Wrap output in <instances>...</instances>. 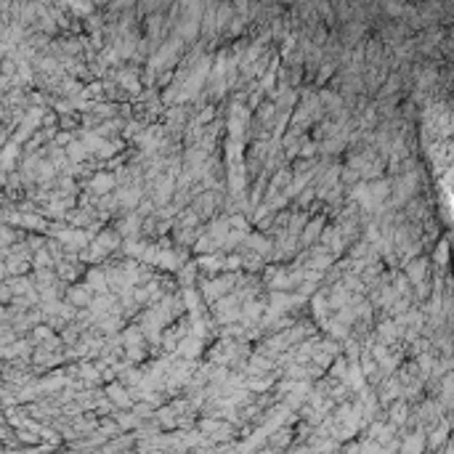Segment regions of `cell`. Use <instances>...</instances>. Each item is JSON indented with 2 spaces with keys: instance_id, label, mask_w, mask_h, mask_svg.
<instances>
[{
  "instance_id": "8992f818",
  "label": "cell",
  "mask_w": 454,
  "mask_h": 454,
  "mask_svg": "<svg viewBox=\"0 0 454 454\" xmlns=\"http://www.w3.org/2000/svg\"><path fill=\"white\" fill-rule=\"evenodd\" d=\"M109 398L114 404H120V406H130V396L122 390V385H112L109 388Z\"/></svg>"
},
{
  "instance_id": "4fadbf2b",
  "label": "cell",
  "mask_w": 454,
  "mask_h": 454,
  "mask_svg": "<svg viewBox=\"0 0 454 454\" xmlns=\"http://www.w3.org/2000/svg\"><path fill=\"white\" fill-rule=\"evenodd\" d=\"M120 428H136L138 425V417H136V412L133 414H120Z\"/></svg>"
},
{
  "instance_id": "5b68a950",
  "label": "cell",
  "mask_w": 454,
  "mask_h": 454,
  "mask_svg": "<svg viewBox=\"0 0 454 454\" xmlns=\"http://www.w3.org/2000/svg\"><path fill=\"white\" fill-rule=\"evenodd\" d=\"M377 335H380V340H393V337L398 335V324L396 321H385V324H380V329H377Z\"/></svg>"
},
{
  "instance_id": "8fae6325",
  "label": "cell",
  "mask_w": 454,
  "mask_h": 454,
  "mask_svg": "<svg viewBox=\"0 0 454 454\" xmlns=\"http://www.w3.org/2000/svg\"><path fill=\"white\" fill-rule=\"evenodd\" d=\"M67 154H69V159H75V162H80V159L85 157V144H69Z\"/></svg>"
},
{
  "instance_id": "3957f363",
  "label": "cell",
  "mask_w": 454,
  "mask_h": 454,
  "mask_svg": "<svg viewBox=\"0 0 454 454\" xmlns=\"http://www.w3.org/2000/svg\"><path fill=\"white\" fill-rule=\"evenodd\" d=\"M96 244H98V247H101L104 252H106V250H114V247L120 244V231H104L101 236H98Z\"/></svg>"
},
{
  "instance_id": "7a4b0ae2",
  "label": "cell",
  "mask_w": 454,
  "mask_h": 454,
  "mask_svg": "<svg viewBox=\"0 0 454 454\" xmlns=\"http://www.w3.org/2000/svg\"><path fill=\"white\" fill-rule=\"evenodd\" d=\"M114 183H117V178H114V175H106V173H101V175H96V178H93V183H90V189H93L96 194H104V191L114 189Z\"/></svg>"
},
{
  "instance_id": "9c48e42d",
  "label": "cell",
  "mask_w": 454,
  "mask_h": 454,
  "mask_svg": "<svg viewBox=\"0 0 454 454\" xmlns=\"http://www.w3.org/2000/svg\"><path fill=\"white\" fill-rule=\"evenodd\" d=\"M268 369H271V361L260 359V356H255V359H252V364H250V372H255V375H266Z\"/></svg>"
},
{
  "instance_id": "5bb4252c",
  "label": "cell",
  "mask_w": 454,
  "mask_h": 454,
  "mask_svg": "<svg viewBox=\"0 0 454 454\" xmlns=\"http://www.w3.org/2000/svg\"><path fill=\"white\" fill-rule=\"evenodd\" d=\"M215 239H210V236H205V239H197V250H202V252H215V244H213Z\"/></svg>"
},
{
  "instance_id": "9a60e30c",
  "label": "cell",
  "mask_w": 454,
  "mask_h": 454,
  "mask_svg": "<svg viewBox=\"0 0 454 454\" xmlns=\"http://www.w3.org/2000/svg\"><path fill=\"white\" fill-rule=\"evenodd\" d=\"M412 449H414V452H420V449H422V433H417V438H414V441L409 438V441L404 444V452H412Z\"/></svg>"
},
{
  "instance_id": "52a82bcc",
  "label": "cell",
  "mask_w": 454,
  "mask_h": 454,
  "mask_svg": "<svg viewBox=\"0 0 454 454\" xmlns=\"http://www.w3.org/2000/svg\"><path fill=\"white\" fill-rule=\"evenodd\" d=\"M321 234V221H313L308 228H305L303 231V236H300V239H303V244H311L313 239H316V236Z\"/></svg>"
},
{
  "instance_id": "7c38bea8",
  "label": "cell",
  "mask_w": 454,
  "mask_h": 454,
  "mask_svg": "<svg viewBox=\"0 0 454 454\" xmlns=\"http://www.w3.org/2000/svg\"><path fill=\"white\" fill-rule=\"evenodd\" d=\"M197 345H199V340H197V337H191V340H186L178 351H181L186 359H191V356H197Z\"/></svg>"
},
{
  "instance_id": "ba28073f",
  "label": "cell",
  "mask_w": 454,
  "mask_h": 454,
  "mask_svg": "<svg viewBox=\"0 0 454 454\" xmlns=\"http://www.w3.org/2000/svg\"><path fill=\"white\" fill-rule=\"evenodd\" d=\"M69 300H72L75 305H88L90 303V292L82 290V287L80 290H72V292H69Z\"/></svg>"
},
{
  "instance_id": "e0dca14e",
  "label": "cell",
  "mask_w": 454,
  "mask_h": 454,
  "mask_svg": "<svg viewBox=\"0 0 454 454\" xmlns=\"http://www.w3.org/2000/svg\"><path fill=\"white\" fill-rule=\"evenodd\" d=\"M0 274H3V266H0Z\"/></svg>"
},
{
  "instance_id": "277c9868",
  "label": "cell",
  "mask_w": 454,
  "mask_h": 454,
  "mask_svg": "<svg viewBox=\"0 0 454 454\" xmlns=\"http://www.w3.org/2000/svg\"><path fill=\"white\" fill-rule=\"evenodd\" d=\"M88 287L98 290V292H106V276L101 271H90L88 274Z\"/></svg>"
},
{
  "instance_id": "2e32d148",
  "label": "cell",
  "mask_w": 454,
  "mask_h": 454,
  "mask_svg": "<svg viewBox=\"0 0 454 454\" xmlns=\"http://www.w3.org/2000/svg\"><path fill=\"white\" fill-rule=\"evenodd\" d=\"M35 266H40V268L51 266V255H48L45 250H43V252H37V255H35Z\"/></svg>"
},
{
  "instance_id": "6da1fadb",
  "label": "cell",
  "mask_w": 454,
  "mask_h": 454,
  "mask_svg": "<svg viewBox=\"0 0 454 454\" xmlns=\"http://www.w3.org/2000/svg\"><path fill=\"white\" fill-rule=\"evenodd\" d=\"M425 271H428V260H414V263L406 268V279L412 284H417V282L425 279Z\"/></svg>"
},
{
  "instance_id": "30bf717a",
  "label": "cell",
  "mask_w": 454,
  "mask_h": 454,
  "mask_svg": "<svg viewBox=\"0 0 454 454\" xmlns=\"http://www.w3.org/2000/svg\"><path fill=\"white\" fill-rule=\"evenodd\" d=\"M390 420H393V425H401V422L406 420V404L398 401L393 409H390Z\"/></svg>"
}]
</instances>
